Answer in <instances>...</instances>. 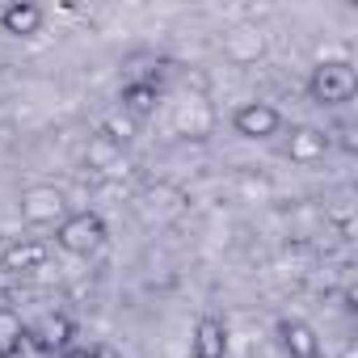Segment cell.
Masks as SVG:
<instances>
[{
  "label": "cell",
  "mask_w": 358,
  "mask_h": 358,
  "mask_svg": "<svg viewBox=\"0 0 358 358\" xmlns=\"http://www.w3.org/2000/svg\"><path fill=\"white\" fill-rule=\"evenodd\" d=\"M43 22H47V13L34 0H13V5L0 9V30L13 34V38H34L43 30Z\"/></svg>",
  "instance_id": "9"
},
{
  "label": "cell",
  "mask_w": 358,
  "mask_h": 358,
  "mask_svg": "<svg viewBox=\"0 0 358 358\" xmlns=\"http://www.w3.org/2000/svg\"><path fill=\"white\" fill-rule=\"evenodd\" d=\"M262 51H266V38H262L257 30H232L228 43H224V55L236 59V64H253Z\"/></svg>",
  "instance_id": "12"
},
{
  "label": "cell",
  "mask_w": 358,
  "mask_h": 358,
  "mask_svg": "<svg viewBox=\"0 0 358 358\" xmlns=\"http://www.w3.org/2000/svg\"><path fill=\"white\" fill-rule=\"evenodd\" d=\"M358 93V72L350 59H320L308 76V97L324 110H337L345 101H354Z\"/></svg>",
  "instance_id": "1"
},
{
  "label": "cell",
  "mask_w": 358,
  "mask_h": 358,
  "mask_svg": "<svg viewBox=\"0 0 358 358\" xmlns=\"http://www.w3.org/2000/svg\"><path fill=\"white\" fill-rule=\"evenodd\" d=\"M34 337H38L47 350H55V345H64V350H68V337H72V320H68V316H47V320L34 329Z\"/></svg>",
  "instance_id": "13"
},
{
  "label": "cell",
  "mask_w": 358,
  "mask_h": 358,
  "mask_svg": "<svg viewBox=\"0 0 358 358\" xmlns=\"http://www.w3.org/2000/svg\"><path fill=\"white\" fill-rule=\"evenodd\" d=\"M329 148H333V135H329L324 127H308V122L291 127V135H287V143H282L287 160H295V164H316V160H324Z\"/></svg>",
  "instance_id": "5"
},
{
  "label": "cell",
  "mask_w": 358,
  "mask_h": 358,
  "mask_svg": "<svg viewBox=\"0 0 358 358\" xmlns=\"http://www.w3.org/2000/svg\"><path fill=\"white\" fill-rule=\"evenodd\" d=\"M47 262H51V245H47V241H34V236L13 241L5 253H0V266H5L9 274H34V270H43Z\"/></svg>",
  "instance_id": "8"
},
{
  "label": "cell",
  "mask_w": 358,
  "mask_h": 358,
  "mask_svg": "<svg viewBox=\"0 0 358 358\" xmlns=\"http://www.w3.org/2000/svg\"><path fill=\"white\" fill-rule=\"evenodd\" d=\"M118 101H122V110L131 118H148L160 106V85L156 80H127L122 93H118Z\"/></svg>",
  "instance_id": "10"
},
{
  "label": "cell",
  "mask_w": 358,
  "mask_h": 358,
  "mask_svg": "<svg viewBox=\"0 0 358 358\" xmlns=\"http://www.w3.org/2000/svg\"><path fill=\"white\" fill-rule=\"evenodd\" d=\"M274 333H278V345L287 350V358H320V337H316V329L308 320L282 316L274 324Z\"/></svg>",
  "instance_id": "6"
},
{
  "label": "cell",
  "mask_w": 358,
  "mask_h": 358,
  "mask_svg": "<svg viewBox=\"0 0 358 358\" xmlns=\"http://www.w3.org/2000/svg\"><path fill=\"white\" fill-rule=\"evenodd\" d=\"M106 241H110V228L97 211H68L55 224V245L68 257H93L106 249Z\"/></svg>",
  "instance_id": "2"
},
{
  "label": "cell",
  "mask_w": 358,
  "mask_h": 358,
  "mask_svg": "<svg viewBox=\"0 0 358 358\" xmlns=\"http://www.w3.org/2000/svg\"><path fill=\"white\" fill-rule=\"evenodd\" d=\"M64 358H101V354H97V350H85V345H68Z\"/></svg>",
  "instance_id": "14"
},
{
  "label": "cell",
  "mask_w": 358,
  "mask_h": 358,
  "mask_svg": "<svg viewBox=\"0 0 358 358\" xmlns=\"http://www.w3.org/2000/svg\"><path fill=\"white\" fill-rule=\"evenodd\" d=\"M17 211L30 228H55L64 215H68V194L51 182H38V186H26L22 199H17Z\"/></svg>",
  "instance_id": "3"
},
{
  "label": "cell",
  "mask_w": 358,
  "mask_h": 358,
  "mask_svg": "<svg viewBox=\"0 0 358 358\" xmlns=\"http://www.w3.org/2000/svg\"><path fill=\"white\" fill-rule=\"evenodd\" d=\"M341 358H354V350H345V354H341Z\"/></svg>",
  "instance_id": "15"
},
{
  "label": "cell",
  "mask_w": 358,
  "mask_h": 358,
  "mask_svg": "<svg viewBox=\"0 0 358 358\" xmlns=\"http://www.w3.org/2000/svg\"><path fill=\"white\" fill-rule=\"evenodd\" d=\"M190 358H228V324L220 316H199L190 329Z\"/></svg>",
  "instance_id": "7"
},
{
  "label": "cell",
  "mask_w": 358,
  "mask_h": 358,
  "mask_svg": "<svg viewBox=\"0 0 358 358\" xmlns=\"http://www.w3.org/2000/svg\"><path fill=\"white\" fill-rule=\"evenodd\" d=\"M232 131L241 139H253V143L257 139H274L282 131V114L270 101H245V106L232 110Z\"/></svg>",
  "instance_id": "4"
},
{
  "label": "cell",
  "mask_w": 358,
  "mask_h": 358,
  "mask_svg": "<svg viewBox=\"0 0 358 358\" xmlns=\"http://www.w3.org/2000/svg\"><path fill=\"white\" fill-rule=\"evenodd\" d=\"M26 337H30V329L22 324V316L13 308H0V358H17Z\"/></svg>",
  "instance_id": "11"
}]
</instances>
